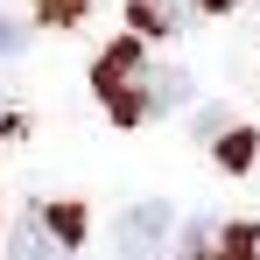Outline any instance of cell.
Returning <instances> with one entry per match:
<instances>
[{"mask_svg": "<svg viewBox=\"0 0 260 260\" xmlns=\"http://www.w3.org/2000/svg\"><path fill=\"white\" fill-rule=\"evenodd\" d=\"M49 232H56V239H63V246H78V239H85V204H49Z\"/></svg>", "mask_w": 260, "mask_h": 260, "instance_id": "6", "label": "cell"}, {"mask_svg": "<svg viewBox=\"0 0 260 260\" xmlns=\"http://www.w3.org/2000/svg\"><path fill=\"white\" fill-rule=\"evenodd\" d=\"M176 260H260V239L246 232V225H218V218H197V225L183 232Z\"/></svg>", "mask_w": 260, "mask_h": 260, "instance_id": "3", "label": "cell"}, {"mask_svg": "<svg viewBox=\"0 0 260 260\" xmlns=\"http://www.w3.org/2000/svg\"><path fill=\"white\" fill-rule=\"evenodd\" d=\"M7 260H71V246L49 232L43 211H21V218H14V232H7Z\"/></svg>", "mask_w": 260, "mask_h": 260, "instance_id": "4", "label": "cell"}, {"mask_svg": "<svg viewBox=\"0 0 260 260\" xmlns=\"http://www.w3.org/2000/svg\"><path fill=\"white\" fill-rule=\"evenodd\" d=\"M169 232H176L169 204H134V211H120V260H169Z\"/></svg>", "mask_w": 260, "mask_h": 260, "instance_id": "2", "label": "cell"}, {"mask_svg": "<svg viewBox=\"0 0 260 260\" xmlns=\"http://www.w3.org/2000/svg\"><path fill=\"white\" fill-rule=\"evenodd\" d=\"M197 7H204V0H134V21H141L148 36H176Z\"/></svg>", "mask_w": 260, "mask_h": 260, "instance_id": "5", "label": "cell"}, {"mask_svg": "<svg viewBox=\"0 0 260 260\" xmlns=\"http://www.w3.org/2000/svg\"><path fill=\"white\" fill-rule=\"evenodd\" d=\"M211 141H218V162H232V169H239V162H253V134H246V127L211 134Z\"/></svg>", "mask_w": 260, "mask_h": 260, "instance_id": "7", "label": "cell"}, {"mask_svg": "<svg viewBox=\"0 0 260 260\" xmlns=\"http://www.w3.org/2000/svg\"><path fill=\"white\" fill-rule=\"evenodd\" d=\"M36 14L49 28H71V21H85V0H36Z\"/></svg>", "mask_w": 260, "mask_h": 260, "instance_id": "8", "label": "cell"}, {"mask_svg": "<svg viewBox=\"0 0 260 260\" xmlns=\"http://www.w3.org/2000/svg\"><path fill=\"white\" fill-rule=\"evenodd\" d=\"M91 85H99L106 113H113L120 127H141V120L169 113L176 99L190 91L176 63H155L141 43H106V49H99V63H91Z\"/></svg>", "mask_w": 260, "mask_h": 260, "instance_id": "1", "label": "cell"}, {"mask_svg": "<svg viewBox=\"0 0 260 260\" xmlns=\"http://www.w3.org/2000/svg\"><path fill=\"white\" fill-rule=\"evenodd\" d=\"M28 49V21H0V56H21Z\"/></svg>", "mask_w": 260, "mask_h": 260, "instance_id": "9", "label": "cell"}]
</instances>
